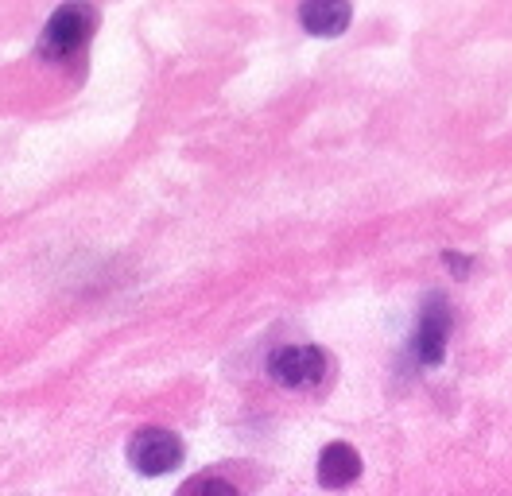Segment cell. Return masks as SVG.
<instances>
[{"label":"cell","instance_id":"obj_1","mask_svg":"<svg viewBox=\"0 0 512 496\" xmlns=\"http://www.w3.org/2000/svg\"><path fill=\"white\" fill-rule=\"evenodd\" d=\"M94 31V8L86 4H63L47 28H43V39H39V55L43 59H70Z\"/></svg>","mask_w":512,"mask_h":496},{"label":"cell","instance_id":"obj_2","mask_svg":"<svg viewBox=\"0 0 512 496\" xmlns=\"http://www.w3.org/2000/svg\"><path fill=\"white\" fill-rule=\"evenodd\" d=\"M128 462L144 477H163L183 462V438L175 431H163V427H144L128 442Z\"/></svg>","mask_w":512,"mask_h":496},{"label":"cell","instance_id":"obj_3","mask_svg":"<svg viewBox=\"0 0 512 496\" xmlns=\"http://www.w3.org/2000/svg\"><path fill=\"white\" fill-rule=\"evenodd\" d=\"M450 326H454V314H450V303L443 295H427L423 299V310H419L416 334H412V353H416L419 365H439L447 357V341H450Z\"/></svg>","mask_w":512,"mask_h":496},{"label":"cell","instance_id":"obj_4","mask_svg":"<svg viewBox=\"0 0 512 496\" xmlns=\"http://www.w3.org/2000/svg\"><path fill=\"white\" fill-rule=\"evenodd\" d=\"M326 372V357L315 345H280L268 357V376L280 388H315Z\"/></svg>","mask_w":512,"mask_h":496},{"label":"cell","instance_id":"obj_5","mask_svg":"<svg viewBox=\"0 0 512 496\" xmlns=\"http://www.w3.org/2000/svg\"><path fill=\"white\" fill-rule=\"evenodd\" d=\"M361 477V454L350 442H330L319 454V485L322 489H346Z\"/></svg>","mask_w":512,"mask_h":496},{"label":"cell","instance_id":"obj_6","mask_svg":"<svg viewBox=\"0 0 512 496\" xmlns=\"http://www.w3.org/2000/svg\"><path fill=\"white\" fill-rule=\"evenodd\" d=\"M350 4L342 0H311L299 8V24L311 31V35H322V39H334L350 28Z\"/></svg>","mask_w":512,"mask_h":496},{"label":"cell","instance_id":"obj_7","mask_svg":"<svg viewBox=\"0 0 512 496\" xmlns=\"http://www.w3.org/2000/svg\"><path fill=\"white\" fill-rule=\"evenodd\" d=\"M179 496H241L225 477H191L183 489H179Z\"/></svg>","mask_w":512,"mask_h":496},{"label":"cell","instance_id":"obj_8","mask_svg":"<svg viewBox=\"0 0 512 496\" xmlns=\"http://www.w3.org/2000/svg\"><path fill=\"white\" fill-rule=\"evenodd\" d=\"M447 264H450V268H454V272H458V276H462V272L470 268V264H466V260H462L458 252H447Z\"/></svg>","mask_w":512,"mask_h":496}]
</instances>
